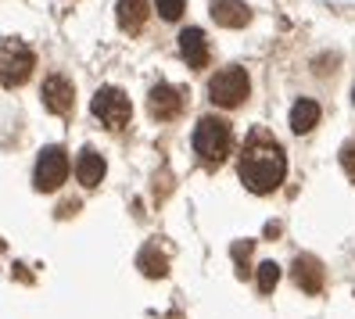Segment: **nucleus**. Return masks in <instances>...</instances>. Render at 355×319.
<instances>
[{
    "mask_svg": "<svg viewBox=\"0 0 355 319\" xmlns=\"http://www.w3.org/2000/svg\"><path fill=\"white\" fill-rule=\"evenodd\" d=\"M237 176L252 194H273L287 176V155L277 144L273 133L266 130H252L244 140V151L237 162Z\"/></svg>",
    "mask_w": 355,
    "mask_h": 319,
    "instance_id": "f257e3e1",
    "label": "nucleus"
},
{
    "mask_svg": "<svg viewBox=\"0 0 355 319\" xmlns=\"http://www.w3.org/2000/svg\"><path fill=\"white\" fill-rule=\"evenodd\" d=\"M352 101H355V90H352Z\"/></svg>",
    "mask_w": 355,
    "mask_h": 319,
    "instance_id": "6ab92c4d",
    "label": "nucleus"
},
{
    "mask_svg": "<svg viewBox=\"0 0 355 319\" xmlns=\"http://www.w3.org/2000/svg\"><path fill=\"white\" fill-rule=\"evenodd\" d=\"M277 280H280V266L277 262H262L259 266V291L269 294V291L277 287Z\"/></svg>",
    "mask_w": 355,
    "mask_h": 319,
    "instance_id": "dca6fc26",
    "label": "nucleus"
},
{
    "mask_svg": "<svg viewBox=\"0 0 355 319\" xmlns=\"http://www.w3.org/2000/svg\"><path fill=\"white\" fill-rule=\"evenodd\" d=\"M291 276H295V284L305 294H320L323 291V266H320V259H312V255H298Z\"/></svg>",
    "mask_w": 355,
    "mask_h": 319,
    "instance_id": "9d476101",
    "label": "nucleus"
},
{
    "mask_svg": "<svg viewBox=\"0 0 355 319\" xmlns=\"http://www.w3.org/2000/svg\"><path fill=\"white\" fill-rule=\"evenodd\" d=\"M180 54H183V61H187L191 69H205V65H208V36H205L198 26L183 29V33H180Z\"/></svg>",
    "mask_w": 355,
    "mask_h": 319,
    "instance_id": "1a4fd4ad",
    "label": "nucleus"
},
{
    "mask_svg": "<svg viewBox=\"0 0 355 319\" xmlns=\"http://www.w3.org/2000/svg\"><path fill=\"white\" fill-rule=\"evenodd\" d=\"M212 18L223 29H241L252 22V11H248L244 0H212Z\"/></svg>",
    "mask_w": 355,
    "mask_h": 319,
    "instance_id": "9b49d317",
    "label": "nucleus"
},
{
    "mask_svg": "<svg viewBox=\"0 0 355 319\" xmlns=\"http://www.w3.org/2000/svg\"><path fill=\"white\" fill-rule=\"evenodd\" d=\"M230 144H234V133H230V122L216 119V115H205L194 126V151L205 165H223L230 155Z\"/></svg>",
    "mask_w": 355,
    "mask_h": 319,
    "instance_id": "f03ea898",
    "label": "nucleus"
},
{
    "mask_svg": "<svg viewBox=\"0 0 355 319\" xmlns=\"http://www.w3.org/2000/svg\"><path fill=\"white\" fill-rule=\"evenodd\" d=\"M148 112L158 119V122H169L183 112V94L173 87V83H158L148 97Z\"/></svg>",
    "mask_w": 355,
    "mask_h": 319,
    "instance_id": "0eeeda50",
    "label": "nucleus"
},
{
    "mask_svg": "<svg viewBox=\"0 0 355 319\" xmlns=\"http://www.w3.org/2000/svg\"><path fill=\"white\" fill-rule=\"evenodd\" d=\"M316 122H320V104L316 101L298 97L295 104H291V130H295L298 137L309 133V130H316Z\"/></svg>",
    "mask_w": 355,
    "mask_h": 319,
    "instance_id": "ddd939ff",
    "label": "nucleus"
},
{
    "mask_svg": "<svg viewBox=\"0 0 355 319\" xmlns=\"http://www.w3.org/2000/svg\"><path fill=\"white\" fill-rule=\"evenodd\" d=\"M115 18L126 33H140L144 22H148V0H119Z\"/></svg>",
    "mask_w": 355,
    "mask_h": 319,
    "instance_id": "4468645a",
    "label": "nucleus"
},
{
    "mask_svg": "<svg viewBox=\"0 0 355 319\" xmlns=\"http://www.w3.org/2000/svg\"><path fill=\"white\" fill-rule=\"evenodd\" d=\"M44 104H47V112H54V115H69L72 104H76L72 83L65 76H47L44 79Z\"/></svg>",
    "mask_w": 355,
    "mask_h": 319,
    "instance_id": "6e6552de",
    "label": "nucleus"
},
{
    "mask_svg": "<svg viewBox=\"0 0 355 319\" xmlns=\"http://www.w3.org/2000/svg\"><path fill=\"white\" fill-rule=\"evenodd\" d=\"M90 112L108 126V130H122V126L130 122V115H133V104L119 87H101L94 104H90Z\"/></svg>",
    "mask_w": 355,
    "mask_h": 319,
    "instance_id": "39448f33",
    "label": "nucleus"
},
{
    "mask_svg": "<svg viewBox=\"0 0 355 319\" xmlns=\"http://www.w3.org/2000/svg\"><path fill=\"white\" fill-rule=\"evenodd\" d=\"M137 266H140V273L144 276H151V280H162L165 273H169V259L158 251V244L151 241V244H144V251L137 255Z\"/></svg>",
    "mask_w": 355,
    "mask_h": 319,
    "instance_id": "2eb2a0df",
    "label": "nucleus"
},
{
    "mask_svg": "<svg viewBox=\"0 0 355 319\" xmlns=\"http://www.w3.org/2000/svg\"><path fill=\"white\" fill-rule=\"evenodd\" d=\"M33 69H36V54H33L29 44H22L18 36L0 44V83H4V87H11V90L22 87L33 76Z\"/></svg>",
    "mask_w": 355,
    "mask_h": 319,
    "instance_id": "7ed1b4c3",
    "label": "nucleus"
},
{
    "mask_svg": "<svg viewBox=\"0 0 355 319\" xmlns=\"http://www.w3.org/2000/svg\"><path fill=\"white\" fill-rule=\"evenodd\" d=\"M252 94V79L241 65H230V69H219L212 79H208V101L219 104V108H237V104L248 101Z\"/></svg>",
    "mask_w": 355,
    "mask_h": 319,
    "instance_id": "20e7f679",
    "label": "nucleus"
},
{
    "mask_svg": "<svg viewBox=\"0 0 355 319\" xmlns=\"http://www.w3.org/2000/svg\"><path fill=\"white\" fill-rule=\"evenodd\" d=\"M69 176V155L61 151V147H44L36 158V173H33V183L36 190H44V194H51V190H58L61 183H65Z\"/></svg>",
    "mask_w": 355,
    "mask_h": 319,
    "instance_id": "423d86ee",
    "label": "nucleus"
},
{
    "mask_svg": "<svg viewBox=\"0 0 355 319\" xmlns=\"http://www.w3.org/2000/svg\"><path fill=\"white\" fill-rule=\"evenodd\" d=\"M341 169L348 173V180H355V140H348L341 147Z\"/></svg>",
    "mask_w": 355,
    "mask_h": 319,
    "instance_id": "a211bd4d",
    "label": "nucleus"
},
{
    "mask_svg": "<svg viewBox=\"0 0 355 319\" xmlns=\"http://www.w3.org/2000/svg\"><path fill=\"white\" fill-rule=\"evenodd\" d=\"M76 180L87 187V190L104 180V158H101L97 151H90V147H83L79 158H76Z\"/></svg>",
    "mask_w": 355,
    "mask_h": 319,
    "instance_id": "f8f14e48",
    "label": "nucleus"
},
{
    "mask_svg": "<svg viewBox=\"0 0 355 319\" xmlns=\"http://www.w3.org/2000/svg\"><path fill=\"white\" fill-rule=\"evenodd\" d=\"M155 8H158V15L165 18V22H176L187 4H183V0H155Z\"/></svg>",
    "mask_w": 355,
    "mask_h": 319,
    "instance_id": "f3484780",
    "label": "nucleus"
}]
</instances>
